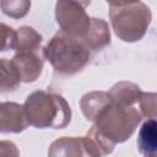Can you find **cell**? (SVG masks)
Returning <instances> with one entry per match:
<instances>
[{
	"mask_svg": "<svg viewBox=\"0 0 157 157\" xmlns=\"http://www.w3.org/2000/svg\"><path fill=\"white\" fill-rule=\"evenodd\" d=\"M110 103V98L104 91H92L82 96L80 99V108L87 120L94 121L98 113Z\"/></svg>",
	"mask_w": 157,
	"mask_h": 157,
	"instance_id": "obj_12",
	"label": "cell"
},
{
	"mask_svg": "<svg viewBox=\"0 0 157 157\" xmlns=\"http://www.w3.org/2000/svg\"><path fill=\"white\" fill-rule=\"evenodd\" d=\"M28 125L23 104L0 102V134H20Z\"/></svg>",
	"mask_w": 157,
	"mask_h": 157,
	"instance_id": "obj_7",
	"label": "cell"
},
{
	"mask_svg": "<svg viewBox=\"0 0 157 157\" xmlns=\"http://www.w3.org/2000/svg\"><path fill=\"white\" fill-rule=\"evenodd\" d=\"M137 147L145 157H157V123L156 119H147L140 128Z\"/></svg>",
	"mask_w": 157,
	"mask_h": 157,
	"instance_id": "obj_11",
	"label": "cell"
},
{
	"mask_svg": "<svg viewBox=\"0 0 157 157\" xmlns=\"http://www.w3.org/2000/svg\"><path fill=\"white\" fill-rule=\"evenodd\" d=\"M48 157H102L94 141L85 136H63L48 148Z\"/></svg>",
	"mask_w": 157,
	"mask_h": 157,
	"instance_id": "obj_6",
	"label": "cell"
},
{
	"mask_svg": "<svg viewBox=\"0 0 157 157\" xmlns=\"http://www.w3.org/2000/svg\"><path fill=\"white\" fill-rule=\"evenodd\" d=\"M156 93L155 92H142L139 99L140 114L142 118L155 119L156 118Z\"/></svg>",
	"mask_w": 157,
	"mask_h": 157,
	"instance_id": "obj_16",
	"label": "cell"
},
{
	"mask_svg": "<svg viewBox=\"0 0 157 157\" xmlns=\"http://www.w3.org/2000/svg\"><path fill=\"white\" fill-rule=\"evenodd\" d=\"M142 117L135 107L118 105L110 101L96 117L93 128L109 144L125 142L137 129Z\"/></svg>",
	"mask_w": 157,
	"mask_h": 157,
	"instance_id": "obj_4",
	"label": "cell"
},
{
	"mask_svg": "<svg viewBox=\"0 0 157 157\" xmlns=\"http://www.w3.org/2000/svg\"><path fill=\"white\" fill-rule=\"evenodd\" d=\"M11 60L23 83L34 82L43 71L44 59L39 52H17Z\"/></svg>",
	"mask_w": 157,
	"mask_h": 157,
	"instance_id": "obj_8",
	"label": "cell"
},
{
	"mask_svg": "<svg viewBox=\"0 0 157 157\" xmlns=\"http://www.w3.org/2000/svg\"><path fill=\"white\" fill-rule=\"evenodd\" d=\"M43 56L61 75H75L83 70L91 60V52L76 38L63 32L55 33L43 48Z\"/></svg>",
	"mask_w": 157,
	"mask_h": 157,
	"instance_id": "obj_3",
	"label": "cell"
},
{
	"mask_svg": "<svg viewBox=\"0 0 157 157\" xmlns=\"http://www.w3.org/2000/svg\"><path fill=\"white\" fill-rule=\"evenodd\" d=\"M88 1L59 0L55 4V20L60 27V32L69 37L82 39L87 33L91 17L86 12Z\"/></svg>",
	"mask_w": 157,
	"mask_h": 157,
	"instance_id": "obj_5",
	"label": "cell"
},
{
	"mask_svg": "<svg viewBox=\"0 0 157 157\" xmlns=\"http://www.w3.org/2000/svg\"><path fill=\"white\" fill-rule=\"evenodd\" d=\"M20 83V75L12 60L0 58V93L12 92Z\"/></svg>",
	"mask_w": 157,
	"mask_h": 157,
	"instance_id": "obj_14",
	"label": "cell"
},
{
	"mask_svg": "<svg viewBox=\"0 0 157 157\" xmlns=\"http://www.w3.org/2000/svg\"><path fill=\"white\" fill-rule=\"evenodd\" d=\"M43 37L33 27L21 26L16 31L15 50L17 52H39Z\"/></svg>",
	"mask_w": 157,
	"mask_h": 157,
	"instance_id": "obj_13",
	"label": "cell"
},
{
	"mask_svg": "<svg viewBox=\"0 0 157 157\" xmlns=\"http://www.w3.org/2000/svg\"><path fill=\"white\" fill-rule=\"evenodd\" d=\"M0 157H20V150L12 141L0 140Z\"/></svg>",
	"mask_w": 157,
	"mask_h": 157,
	"instance_id": "obj_18",
	"label": "cell"
},
{
	"mask_svg": "<svg viewBox=\"0 0 157 157\" xmlns=\"http://www.w3.org/2000/svg\"><path fill=\"white\" fill-rule=\"evenodd\" d=\"M109 18L115 36L126 43L141 40L152 21L150 7L142 1H110Z\"/></svg>",
	"mask_w": 157,
	"mask_h": 157,
	"instance_id": "obj_2",
	"label": "cell"
},
{
	"mask_svg": "<svg viewBox=\"0 0 157 157\" xmlns=\"http://www.w3.org/2000/svg\"><path fill=\"white\" fill-rule=\"evenodd\" d=\"M90 52H98L110 44V29L103 18L91 17V25L82 39H80Z\"/></svg>",
	"mask_w": 157,
	"mask_h": 157,
	"instance_id": "obj_9",
	"label": "cell"
},
{
	"mask_svg": "<svg viewBox=\"0 0 157 157\" xmlns=\"http://www.w3.org/2000/svg\"><path fill=\"white\" fill-rule=\"evenodd\" d=\"M107 93L113 103L124 107H134L139 102L142 91L140 86L134 82L120 81L112 86Z\"/></svg>",
	"mask_w": 157,
	"mask_h": 157,
	"instance_id": "obj_10",
	"label": "cell"
},
{
	"mask_svg": "<svg viewBox=\"0 0 157 157\" xmlns=\"http://www.w3.org/2000/svg\"><path fill=\"white\" fill-rule=\"evenodd\" d=\"M16 44V31L0 22V52H5L9 49H15Z\"/></svg>",
	"mask_w": 157,
	"mask_h": 157,
	"instance_id": "obj_17",
	"label": "cell"
},
{
	"mask_svg": "<svg viewBox=\"0 0 157 157\" xmlns=\"http://www.w3.org/2000/svg\"><path fill=\"white\" fill-rule=\"evenodd\" d=\"M1 11L12 18L25 17L31 9V1L27 0H1L0 1Z\"/></svg>",
	"mask_w": 157,
	"mask_h": 157,
	"instance_id": "obj_15",
	"label": "cell"
},
{
	"mask_svg": "<svg viewBox=\"0 0 157 157\" xmlns=\"http://www.w3.org/2000/svg\"><path fill=\"white\" fill-rule=\"evenodd\" d=\"M23 108L28 124L37 129H64L71 121V108L58 93L43 90L27 96Z\"/></svg>",
	"mask_w": 157,
	"mask_h": 157,
	"instance_id": "obj_1",
	"label": "cell"
}]
</instances>
